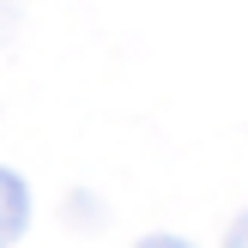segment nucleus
Listing matches in <instances>:
<instances>
[{
    "instance_id": "nucleus-1",
    "label": "nucleus",
    "mask_w": 248,
    "mask_h": 248,
    "mask_svg": "<svg viewBox=\"0 0 248 248\" xmlns=\"http://www.w3.org/2000/svg\"><path fill=\"white\" fill-rule=\"evenodd\" d=\"M24 230H31V188L18 170L0 164V248H12Z\"/></svg>"
},
{
    "instance_id": "nucleus-2",
    "label": "nucleus",
    "mask_w": 248,
    "mask_h": 248,
    "mask_svg": "<svg viewBox=\"0 0 248 248\" xmlns=\"http://www.w3.org/2000/svg\"><path fill=\"white\" fill-rule=\"evenodd\" d=\"M224 248H248V212H236V224L224 230Z\"/></svg>"
},
{
    "instance_id": "nucleus-3",
    "label": "nucleus",
    "mask_w": 248,
    "mask_h": 248,
    "mask_svg": "<svg viewBox=\"0 0 248 248\" xmlns=\"http://www.w3.org/2000/svg\"><path fill=\"white\" fill-rule=\"evenodd\" d=\"M12 24H18V0H0V43H6Z\"/></svg>"
},
{
    "instance_id": "nucleus-4",
    "label": "nucleus",
    "mask_w": 248,
    "mask_h": 248,
    "mask_svg": "<svg viewBox=\"0 0 248 248\" xmlns=\"http://www.w3.org/2000/svg\"><path fill=\"white\" fill-rule=\"evenodd\" d=\"M133 248H194V242H182V236H140Z\"/></svg>"
}]
</instances>
